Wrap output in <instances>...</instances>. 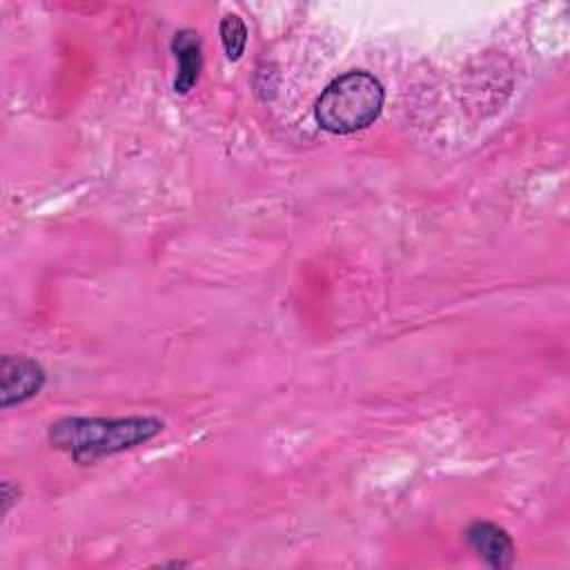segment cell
<instances>
[{
	"instance_id": "cell-2",
	"label": "cell",
	"mask_w": 570,
	"mask_h": 570,
	"mask_svg": "<svg viewBox=\"0 0 570 570\" xmlns=\"http://www.w3.org/2000/svg\"><path fill=\"white\" fill-rule=\"evenodd\" d=\"M385 89L381 80L363 69L334 78L316 98L314 116L321 129L345 136L370 127L383 109Z\"/></svg>"
},
{
	"instance_id": "cell-4",
	"label": "cell",
	"mask_w": 570,
	"mask_h": 570,
	"mask_svg": "<svg viewBox=\"0 0 570 570\" xmlns=\"http://www.w3.org/2000/svg\"><path fill=\"white\" fill-rule=\"evenodd\" d=\"M465 541L470 550L494 570L510 568L517 559V550L510 534L492 521H472L465 528Z\"/></svg>"
},
{
	"instance_id": "cell-5",
	"label": "cell",
	"mask_w": 570,
	"mask_h": 570,
	"mask_svg": "<svg viewBox=\"0 0 570 570\" xmlns=\"http://www.w3.org/2000/svg\"><path fill=\"white\" fill-rule=\"evenodd\" d=\"M171 51L178 62V71L174 78L176 94H189L191 87L200 78L203 69V40L194 29H180L171 38Z\"/></svg>"
},
{
	"instance_id": "cell-1",
	"label": "cell",
	"mask_w": 570,
	"mask_h": 570,
	"mask_svg": "<svg viewBox=\"0 0 570 570\" xmlns=\"http://www.w3.org/2000/svg\"><path fill=\"white\" fill-rule=\"evenodd\" d=\"M163 428L165 423L158 416H65L49 425L47 439L51 448L87 465L142 445L160 434Z\"/></svg>"
},
{
	"instance_id": "cell-7",
	"label": "cell",
	"mask_w": 570,
	"mask_h": 570,
	"mask_svg": "<svg viewBox=\"0 0 570 570\" xmlns=\"http://www.w3.org/2000/svg\"><path fill=\"white\" fill-rule=\"evenodd\" d=\"M20 485L13 483V481H2V488H0V503H2V514H7L18 501H20Z\"/></svg>"
},
{
	"instance_id": "cell-3",
	"label": "cell",
	"mask_w": 570,
	"mask_h": 570,
	"mask_svg": "<svg viewBox=\"0 0 570 570\" xmlns=\"http://www.w3.org/2000/svg\"><path fill=\"white\" fill-rule=\"evenodd\" d=\"M45 385V370L31 356L4 354L0 358V405L9 410L36 396Z\"/></svg>"
},
{
	"instance_id": "cell-6",
	"label": "cell",
	"mask_w": 570,
	"mask_h": 570,
	"mask_svg": "<svg viewBox=\"0 0 570 570\" xmlns=\"http://www.w3.org/2000/svg\"><path fill=\"white\" fill-rule=\"evenodd\" d=\"M218 33H220L225 56L229 60H238L245 51V45H247V27H245L243 18L236 16V13H225L220 18Z\"/></svg>"
}]
</instances>
